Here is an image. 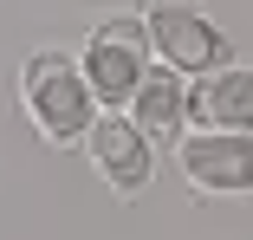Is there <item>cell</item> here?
Segmentation results:
<instances>
[{
	"label": "cell",
	"mask_w": 253,
	"mask_h": 240,
	"mask_svg": "<svg viewBox=\"0 0 253 240\" xmlns=\"http://www.w3.org/2000/svg\"><path fill=\"white\" fill-rule=\"evenodd\" d=\"M78 72L91 84L97 111H124L136 78L149 72V39H143V20H97L78 45Z\"/></svg>",
	"instance_id": "cell-4"
},
{
	"label": "cell",
	"mask_w": 253,
	"mask_h": 240,
	"mask_svg": "<svg viewBox=\"0 0 253 240\" xmlns=\"http://www.w3.org/2000/svg\"><path fill=\"white\" fill-rule=\"evenodd\" d=\"M124 117H130L149 143H175V136L188 130V78L149 59V72L136 78V91H130Z\"/></svg>",
	"instance_id": "cell-7"
},
{
	"label": "cell",
	"mask_w": 253,
	"mask_h": 240,
	"mask_svg": "<svg viewBox=\"0 0 253 240\" xmlns=\"http://www.w3.org/2000/svg\"><path fill=\"white\" fill-rule=\"evenodd\" d=\"M84 156H91L97 175H104V188H111V195H124V201L149 195V182H156V143H149L124 111H97V117H91Z\"/></svg>",
	"instance_id": "cell-5"
},
{
	"label": "cell",
	"mask_w": 253,
	"mask_h": 240,
	"mask_svg": "<svg viewBox=\"0 0 253 240\" xmlns=\"http://www.w3.org/2000/svg\"><path fill=\"white\" fill-rule=\"evenodd\" d=\"M143 39H149V59L182 72V78H201V72H221L234 65V45L227 33L195 7V0H156L143 13Z\"/></svg>",
	"instance_id": "cell-2"
},
{
	"label": "cell",
	"mask_w": 253,
	"mask_h": 240,
	"mask_svg": "<svg viewBox=\"0 0 253 240\" xmlns=\"http://www.w3.org/2000/svg\"><path fill=\"white\" fill-rule=\"evenodd\" d=\"M169 150L195 195H208V201L253 195V130H182Z\"/></svg>",
	"instance_id": "cell-3"
},
{
	"label": "cell",
	"mask_w": 253,
	"mask_h": 240,
	"mask_svg": "<svg viewBox=\"0 0 253 240\" xmlns=\"http://www.w3.org/2000/svg\"><path fill=\"white\" fill-rule=\"evenodd\" d=\"M188 130H253V65L188 78Z\"/></svg>",
	"instance_id": "cell-6"
},
{
	"label": "cell",
	"mask_w": 253,
	"mask_h": 240,
	"mask_svg": "<svg viewBox=\"0 0 253 240\" xmlns=\"http://www.w3.org/2000/svg\"><path fill=\"white\" fill-rule=\"evenodd\" d=\"M72 7H117V0H72Z\"/></svg>",
	"instance_id": "cell-8"
},
{
	"label": "cell",
	"mask_w": 253,
	"mask_h": 240,
	"mask_svg": "<svg viewBox=\"0 0 253 240\" xmlns=\"http://www.w3.org/2000/svg\"><path fill=\"white\" fill-rule=\"evenodd\" d=\"M20 111L33 117V130L52 150L84 143V130L97 117V98H91V84H84V72H78V59L65 45H39L20 65Z\"/></svg>",
	"instance_id": "cell-1"
}]
</instances>
